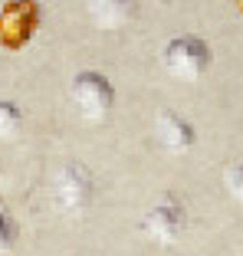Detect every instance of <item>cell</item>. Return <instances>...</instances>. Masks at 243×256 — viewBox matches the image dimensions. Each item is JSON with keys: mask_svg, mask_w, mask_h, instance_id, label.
<instances>
[{"mask_svg": "<svg viewBox=\"0 0 243 256\" xmlns=\"http://www.w3.org/2000/svg\"><path fill=\"white\" fill-rule=\"evenodd\" d=\"M14 240H16V224L10 220V214L0 207V253H7V250L14 246Z\"/></svg>", "mask_w": 243, "mask_h": 256, "instance_id": "9", "label": "cell"}, {"mask_svg": "<svg viewBox=\"0 0 243 256\" xmlns=\"http://www.w3.org/2000/svg\"><path fill=\"white\" fill-rule=\"evenodd\" d=\"M20 125H23V112L16 102L10 98H0V142H10V138L20 135Z\"/></svg>", "mask_w": 243, "mask_h": 256, "instance_id": "8", "label": "cell"}, {"mask_svg": "<svg viewBox=\"0 0 243 256\" xmlns=\"http://www.w3.org/2000/svg\"><path fill=\"white\" fill-rule=\"evenodd\" d=\"M210 46H207V40L194 36V33H178V36H171L164 43V50H161V62H164V69L171 76H178V79H188V82H194V79H200V76L210 69Z\"/></svg>", "mask_w": 243, "mask_h": 256, "instance_id": "1", "label": "cell"}, {"mask_svg": "<svg viewBox=\"0 0 243 256\" xmlns=\"http://www.w3.org/2000/svg\"><path fill=\"white\" fill-rule=\"evenodd\" d=\"M227 188H230V194H234V197H240V200H243V161L227 171Z\"/></svg>", "mask_w": 243, "mask_h": 256, "instance_id": "10", "label": "cell"}, {"mask_svg": "<svg viewBox=\"0 0 243 256\" xmlns=\"http://www.w3.org/2000/svg\"><path fill=\"white\" fill-rule=\"evenodd\" d=\"M40 23H43L40 0H7L0 7V50L16 53L23 46H30Z\"/></svg>", "mask_w": 243, "mask_h": 256, "instance_id": "2", "label": "cell"}, {"mask_svg": "<svg viewBox=\"0 0 243 256\" xmlns=\"http://www.w3.org/2000/svg\"><path fill=\"white\" fill-rule=\"evenodd\" d=\"M234 4H236V10H240V14H243V0H234Z\"/></svg>", "mask_w": 243, "mask_h": 256, "instance_id": "11", "label": "cell"}, {"mask_svg": "<svg viewBox=\"0 0 243 256\" xmlns=\"http://www.w3.org/2000/svg\"><path fill=\"white\" fill-rule=\"evenodd\" d=\"M142 0H89V16L102 30H122L138 16Z\"/></svg>", "mask_w": 243, "mask_h": 256, "instance_id": "7", "label": "cell"}, {"mask_svg": "<svg viewBox=\"0 0 243 256\" xmlns=\"http://www.w3.org/2000/svg\"><path fill=\"white\" fill-rule=\"evenodd\" d=\"M53 194H56V204H60L62 210L79 217L96 200V178H92V171L82 161H66L60 168V174H56Z\"/></svg>", "mask_w": 243, "mask_h": 256, "instance_id": "4", "label": "cell"}, {"mask_svg": "<svg viewBox=\"0 0 243 256\" xmlns=\"http://www.w3.org/2000/svg\"><path fill=\"white\" fill-rule=\"evenodd\" d=\"M154 135H158V142L164 144L168 151H190L194 142H198L194 125H190L181 112H171V108H168V112H158V118H154Z\"/></svg>", "mask_w": 243, "mask_h": 256, "instance_id": "6", "label": "cell"}, {"mask_svg": "<svg viewBox=\"0 0 243 256\" xmlns=\"http://www.w3.org/2000/svg\"><path fill=\"white\" fill-rule=\"evenodd\" d=\"M69 98L86 122H102L115 106V89L108 82V76L96 72V69H82L69 82Z\"/></svg>", "mask_w": 243, "mask_h": 256, "instance_id": "3", "label": "cell"}, {"mask_svg": "<svg viewBox=\"0 0 243 256\" xmlns=\"http://www.w3.org/2000/svg\"><path fill=\"white\" fill-rule=\"evenodd\" d=\"M184 220H188L184 204L178 200L174 194H161L158 200L144 210L142 234L148 236V240H154V243H174L178 236H181V230H184Z\"/></svg>", "mask_w": 243, "mask_h": 256, "instance_id": "5", "label": "cell"}]
</instances>
